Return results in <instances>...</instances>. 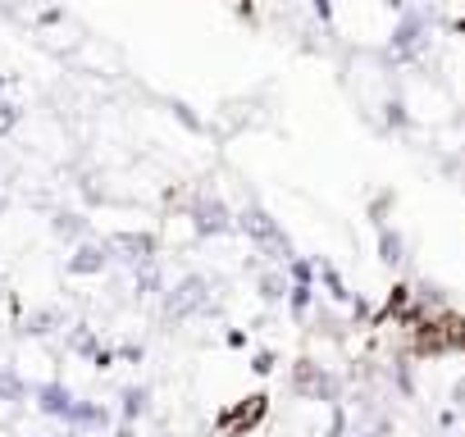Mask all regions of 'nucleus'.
Instances as JSON below:
<instances>
[{"mask_svg": "<svg viewBox=\"0 0 465 437\" xmlns=\"http://www.w3.org/2000/svg\"><path fill=\"white\" fill-rule=\"evenodd\" d=\"M232 228H238L265 260H274V265H288L297 251H292V238L279 228V218L265 209V205H242V214H232Z\"/></svg>", "mask_w": 465, "mask_h": 437, "instance_id": "1", "label": "nucleus"}, {"mask_svg": "<svg viewBox=\"0 0 465 437\" xmlns=\"http://www.w3.org/2000/svg\"><path fill=\"white\" fill-rule=\"evenodd\" d=\"M429 10H420V5H411V10H397V28L388 33V60L392 64H420L424 55H429V46H433V37H429Z\"/></svg>", "mask_w": 465, "mask_h": 437, "instance_id": "2", "label": "nucleus"}, {"mask_svg": "<svg viewBox=\"0 0 465 437\" xmlns=\"http://www.w3.org/2000/svg\"><path fill=\"white\" fill-rule=\"evenodd\" d=\"M210 310H214V287H210L205 274H183L160 296V315L169 324H183V319H196V315H210Z\"/></svg>", "mask_w": 465, "mask_h": 437, "instance_id": "3", "label": "nucleus"}, {"mask_svg": "<svg viewBox=\"0 0 465 437\" xmlns=\"http://www.w3.org/2000/svg\"><path fill=\"white\" fill-rule=\"evenodd\" d=\"M288 378H292V392H297L302 401H320V405H338V401H342V378H338L329 364L311 360V355H302Z\"/></svg>", "mask_w": 465, "mask_h": 437, "instance_id": "4", "label": "nucleus"}, {"mask_svg": "<svg viewBox=\"0 0 465 437\" xmlns=\"http://www.w3.org/2000/svg\"><path fill=\"white\" fill-rule=\"evenodd\" d=\"M187 218H192V233L196 238H223V233H232V209L214 191H196L192 205H187Z\"/></svg>", "mask_w": 465, "mask_h": 437, "instance_id": "5", "label": "nucleus"}, {"mask_svg": "<svg viewBox=\"0 0 465 437\" xmlns=\"http://www.w3.org/2000/svg\"><path fill=\"white\" fill-rule=\"evenodd\" d=\"M105 242H110V256L124 260L133 274L146 269V265H155V251H160L155 233H133V228H124V233H114V238H105Z\"/></svg>", "mask_w": 465, "mask_h": 437, "instance_id": "6", "label": "nucleus"}, {"mask_svg": "<svg viewBox=\"0 0 465 437\" xmlns=\"http://www.w3.org/2000/svg\"><path fill=\"white\" fill-rule=\"evenodd\" d=\"M110 242H101V238H87V242H78L74 247V256H69V278H96V274H105L110 269Z\"/></svg>", "mask_w": 465, "mask_h": 437, "instance_id": "7", "label": "nucleus"}, {"mask_svg": "<svg viewBox=\"0 0 465 437\" xmlns=\"http://www.w3.org/2000/svg\"><path fill=\"white\" fill-rule=\"evenodd\" d=\"M374 251H379V260L383 265H406V251H411V242H406V233L397 228V224H379L374 228Z\"/></svg>", "mask_w": 465, "mask_h": 437, "instance_id": "8", "label": "nucleus"}, {"mask_svg": "<svg viewBox=\"0 0 465 437\" xmlns=\"http://www.w3.org/2000/svg\"><path fill=\"white\" fill-rule=\"evenodd\" d=\"M33 396H37V410L51 414V419H69V410H74V401H78L64 383H42Z\"/></svg>", "mask_w": 465, "mask_h": 437, "instance_id": "9", "label": "nucleus"}, {"mask_svg": "<svg viewBox=\"0 0 465 437\" xmlns=\"http://www.w3.org/2000/svg\"><path fill=\"white\" fill-rule=\"evenodd\" d=\"M64 423H69V432H83V437H87L92 428H105V423H110V410L96 405V401H74V410H69Z\"/></svg>", "mask_w": 465, "mask_h": 437, "instance_id": "10", "label": "nucleus"}, {"mask_svg": "<svg viewBox=\"0 0 465 437\" xmlns=\"http://www.w3.org/2000/svg\"><path fill=\"white\" fill-rule=\"evenodd\" d=\"M261 414H265V396H247L238 410H228V414L219 419V428H223V432H242V428H252Z\"/></svg>", "mask_w": 465, "mask_h": 437, "instance_id": "11", "label": "nucleus"}, {"mask_svg": "<svg viewBox=\"0 0 465 437\" xmlns=\"http://www.w3.org/2000/svg\"><path fill=\"white\" fill-rule=\"evenodd\" d=\"M51 233L60 242H87V218L78 209H55L51 214Z\"/></svg>", "mask_w": 465, "mask_h": 437, "instance_id": "12", "label": "nucleus"}, {"mask_svg": "<svg viewBox=\"0 0 465 437\" xmlns=\"http://www.w3.org/2000/svg\"><path fill=\"white\" fill-rule=\"evenodd\" d=\"M315 278L324 283V292H329V301H333V306H351V287H347V278L338 274V265L315 260Z\"/></svg>", "mask_w": 465, "mask_h": 437, "instance_id": "13", "label": "nucleus"}, {"mask_svg": "<svg viewBox=\"0 0 465 437\" xmlns=\"http://www.w3.org/2000/svg\"><path fill=\"white\" fill-rule=\"evenodd\" d=\"M288 274L283 269H261L256 274V296L265 301V306H279V301H288Z\"/></svg>", "mask_w": 465, "mask_h": 437, "instance_id": "14", "label": "nucleus"}, {"mask_svg": "<svg viewBox=\"0 0 465 437\" xmlns=\"http://www.w3.org/2000/svg\"><path fill=\"white\" fill-rule=\"evenodd\" d=\"M146 410H151V387H137V383H133V387L119 392V419H124V423L137 428V419H142Z\"/></svg>", "mask_w": 465, "mask_h": 437, "instance_id": "15", "label": "nucleus"}, {"mask_svg": "<svg viewBox=\"0 0 465 437\" xmlns=\"http://www.w3.org/2000/svg\"><path fill=\"white\" fill-rule=\"evenodd\" d=\"M64 324V315L60 310H33L28 319H24V328L19 333H28V337H46V333H55Z\"/></svg>", "mask_w": 465, "mask_h": 437, "instance_id": "16", "label": "nucleus"}, {"mask_svg": "<svg viewBox=\"0 0 465 437\" xmlns=\"http://www.w3.org/2000/svg\"><path fill=\"white\" fill-rule=\"evenodd\" d=\"M24 396H28V383H24L15 369H0V401L15 405V401H24Z\"/></svg>", "mask_w": 465, "mask_h": 437, "instance_id": "17", "label": "nucleus"}, {"mask_svg": "<svg viewBox=\"0 0 465 437\" xmlns=\"http://www.w3.org/2000/svg\"><path fill=\"white\" fill-rule=\"evenodd\" d=\"M137 296H164V274H160V265L137 269Z\"/></svg>", "mask_w": 465, "mask_h": 437, "instance_id": "18", "label": "nucleus"}, {"mask_svg": "<svg viewBox=\"0 0 465 437\" xmlns=\"http://www.w3.org/2000/svg\"><path fill=\"white\" fill-rule=\"evenodd\" d=\"M288 310H292V319H311V310H315V287H288Z\"/></svg>", "mask_w": 465, "mask_h": 437, "instance_id": "19", "label": "nucleus"}, {"mask_svg": "<svg viewBox=\"0 0 465 437\" xmlns=\"http://www.w3.org/2000/svg\"><path fill=\"white\" fill-rule=\"evenodd\" d=\"M69 351H78V355H96L101 342H96V333H92L87 324H78V328L69 333Z\"/></svg>", "mask_w": 465, "mask_h": 437, "instance_id": "20", "label": "nucleus"}, {"mask_svg": "<svg viewBox=\"0 0 465 437\" xmlns=\"http://www.w3.org/2000/svg\"><path fill=\"white\" fill-rule=\"evenodd\" d=\"M406 123H411V114H406V105L392 96V101L383 105V128H406Z\"/></svg>", "mask_w": 465, "mask_h": 437, "instance_id": "21", "label": "nucleus"}, {"mask_svg": "<svg viewBox=\"0 0 465 437\" xmlns=\"http://www.w3.org/2000/svg\"><path fill=\"white\" fill-rule=\"evenodd\" d=\"M15 123H19V105L0 96V137H10V132H15Z\"/></svg>", "mask_w": 465, "mask_h": 437, "instance_id": "22", "label": "nucleus"}, {"mask_svg": "<svg viewBox=\"0 0 465 437\" xmlns=\"http://www.w3.org/2000/svg\"><path fill=\"white\" fill-rule=\"evenodd\" d=\"M392 383H397V392H401V396H415V374H411L406 364H397V369H392Z\"/></svg>", "mask_w": 465, "mask_h": 437, "instance_id": "23", "label": "nucleus"}, {"mask_svg": "<svg viewBox=\"0 0 465 437\" xmlns=\"http://www.w3.org/2000/svg\"><path fill=\"white\" fill-rule=\"evenodd\" d=\"M252 369H256V374H270V369H274V351H256Z\"/></svg>", "mask_w": 465, "mask_h": 437, "instance_id": "24", "label": "nucleus"}, {"mask_svg": "<svg viewBox=\"0 0 465 437\" xmlns=\"http://www.w3.org/2000/svg\"><path fill=\"white\" fill-rule=\"evenodd\" d=\"M114 437H137V428H133V423H119V428H114Z\"/></svg>", "mask_w": 465, "mask_h": 437, "instance_id": "25", "label": "nucleus"}, {"mask_svg": "<svg viewBox=\"0 0 465 437\" xmlns=\"http://www.w3.org/2000/svg\"><path fill=\"white\" fill-rule=\"evenodd\" d=\"M456 401H460V405H465V378H460V383H456Z\"/></svg>", "mask_w": 465, "mask_h": 437, "instance_id": "26", "label": "nucleus"}, {"mask_svg": "<svg viewBox=\"0 0 465 437\" xmlns=\"http://www.w3.org/2000/svg\"><path fill=\"white\" fill-rule=\"evenodd\" d=\"M60 437H83V432H60Z\"/></svg>", "mask_w": 465, "mask_h": 437, "instance_id": "27", "label": "nucleus"}, {"mask_svg": "<svg viewBox=\"0 0 465 437\" xmlns=\"http://www.w3.org/2000/svg\"><path fill=\"white\" fill-rule=\"evenodd\" d=\"M0 87H5V78H0Z\"/></svg>", "mask_w": 465, "mask_h": 437, "instance_id": "28", "label": "nucleus"}]
</instances>
